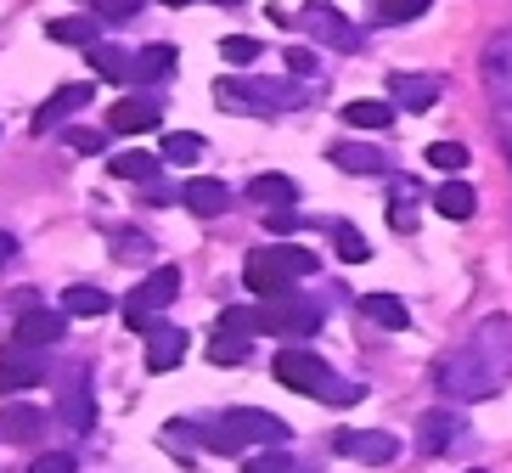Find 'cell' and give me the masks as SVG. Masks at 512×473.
<instances>
[{"instance_id": "6da1fadb", "label": "cell", "mask_w": 512, "mask_h": 473, "mask_svg": "<svg viewBox=\"0 0 512 473\" xmlns=\"http://www.w3.org/2000/svg\"><path fill=\"white\" fill-rule=\"evenodd\" d=\"M512 378V316H484L473 333L434 367V383L445 400H490Z\"/></svg>"}, {"instance_id": "7a4b0ae2", "label": "cell", "mask_w": 512, "mask_h": 473, "mask_svg": "<svg viewBox=\"0 0 512 473\" xmlns=\"http://www.w3.org/2000/svg\"><path fill=\"white\" fill-rule=\"evenodd\" d=\"M220 327H231V333H271V338H316L321 333V305H310V299H299V293H276L271 305H231L226 316H220Z\"/></svg>"}, {"instance_id": "3957f363", "label": "cell", "mask_w": 512, "mask_h": 473, "mask_svg": "<svg viewBox=\"0 0 512 473\" xmlns=\"http://www.w3.org/2000/svg\"><path fill=\"white\" fill-rule=\"evenodd\" d=\"M271 378L282 389H299V395H316V400H332V406H355L361 400V383H344L338 372L310 350H282L271 361Z\"/></svg>"}, {"instance_id": "277c9868", "label": "cell", "mask_w": 512, "mask_h": 473, "mask_svg": "<svg viewBox=\"0 0 512 473\" xmlns=\"http://www.w3.org/2000/svg\"><path fill=\"white\" fill-rule=\"evenodd\" d=\"M287 440H293V428L271 412H254V406H231L209 428V451H220V457H248L254 445H287Z\"/></svg>"}, {"instance_id": "5b68a950", "label": "cell", "mask_w": 512, "mask_h": 473, "mask_svg": "<svg viewBox=\"0 0 512 473\" xmlns=\"http://www.w3.org/2000/svg\"><path fill=\"white\" fill-rule=\"evenodd\" d=\"M316 254L310 248H287V243H271V248H254L248 254V271H242V282L254 293H265V299H276V293H293V282L299 276H316Z\"/></svg>"}, {"instance_id": "8992f818", "label": "cell", "mask_w": 512, "mask_h": 473, "mask_svg": "<svg viewBox=\"0 0 512 473\" xmlns=\"http://www.w3.org/2000/svg\"><path fill=\"white\" fill-rule=\"evenodd\" d=\"M214 102L226 113H276V107H304L299 85H282V79H220L214 85Z\"/></svg>"}, {"instance_id": "52a82bcc", "label": "cell", "mask_w": 512, "mask_h": 473, "mask_svg": "<svg viewBox=\"0 0 512 473\" xmlns=\"http://www.w3.org/2000/svg\"><path fill=\"white\" fill-rule=\"evenodd\" d=\"M175 293H181V271H152L147 282H136V288L124 293V327L130 333H152L158 310L175 305Z\"/></svg>"}, {"instance_id": "ba28073f", "label": "cell", "mask_w": 512, "mask_h": 473, "mask_svg": "<svg viewBox=\"0 0 512 473\" xmlns=\"http://www.w3.org/2000/svg\"><path fill=\"white\" fill-rule=\"evenodd\" d=\"M91 367H62L57 372V417L68 428H74V434H85V428H91Z\"/></svg>"}, {"instance_id": "9c48e42d", "label": "cell", "mask_w": 512, "mask_h": 473, "mask_svg": "<svg viewBox=\"0 0 512 473\" xmlns=\"http://www.w3.org/2000/svg\"><path fill=\"white\" fill-rule=\"evenodd\" d=\"M158 119H164V96H147V91L119 96V102L107 107V130H113V136H141V130H152Z\"/></svg>"}, {"instance_id": "30bf717a", "label": "cell", "mask_w": 512, "mask_h": 473, "mask_svg": "<svg viewBox=\"0 0 512 473\" xmlns=\"http://www.w3.org/2000/svg\"><path fill=\"white\" fill-rule=\"evenodd\" d=\"M338 451H344L349 462H366V468H389V462L400 457V440H394V434H372V428H344V434H338Z\"/></svg>"}, {"instance_id": "8fae6325", "label": "cell", "mask_w": 512, "mask_h": 473, "mask_svg": "<svg viewBox=\"0 0 512 473\" xmlns=\"http://www.w3.org/2000/svg\"><path fill=\"white\" fill-rule=\"evenodd\" d=\"M484 85H490L496 107H512V29H501L484 46Z\"/></svg>"}, {"instance_id": "7c38bea8", "label": "cell", "mask_w": 512, "mask_h": 473, "mask_svg": "<svg viewBox=\"0 0 512 473\" xmlns=\"http://www.w3.org/2000/svg\"><path fill=\"white\" fill-rule=\"evenodd\" d=\"M62 333H68V310H29V316H17L12 344L17 350H40V344H57Z\"/></svg>"}, {"instance_id": "4fadbf2b", "label": "cell", "mask_w": 512, "mask_h": 473, "mask_svg": "<svg viewBox=\"0 0 512 473\" xmlns=\"http://www.w3.org/2000/svg\"><path fill=\"white\" fill-rule=\"evenodd\" d=\"M304 29L316 34V40H327V46H338V51H361V29L344 23L332 6H310V12H304Z\"/></svg>"}, {"instance_id": "5bb4252c", "label": "cell", "mask_w": 512, "mask_h": 473, "mask_svg": "<svg viewBox=\"0 0 512 473\" xmlns=\"http://www.w3.org/2000/svg\"><path fill=\"white\" fill-rule=\"evenodd\" d=\"M192 338L181 333V327H169V321H152V333H147V372H169V367H181V355Z\"/></svg>"}, {"instance_id": "9a60e30c", "label": "cell", "mask_w": 512, "mask_h": 473, "mask_svg": "<svg viewBox=\"0 0 512 473\" xmlns=\"http://www.w3.org/2000/svg\"><path fill=\"white\" fill-rule=\"evenodd\" d=\"M79 107H91V91H85V85H62V91L51 96V102L34 107V130H40V136H51V130H57L62 119H74Z\"/></svg>"}, {"instance_id": "2e32d148", "label": "cell", "mask_w": 512, "mask_h": 473, "mask_svg": "<svg viewBox=\"0 0 512 473\" xmlns=\"http://www.w3.org/2000/svg\"><path fill=\"white\" fill-rule=\"evenodd\" d=\"M462 417L456 412H428L422 417V457H445L451 445H462Z\"/></svg>"}, {"instance_id": "e0dca14e", "label": "cell", "mask_w": 512, "mask_h": 473, "mask_svg": "<svg viewBox=\"0 0 512 473\" xmlns=\"http://www.w3.org/2000/svg\"><path fill=\"white\" fill-rule=\"evenodd\" d=\"M332 164L349 169V175H383V169H389V153L372 147V141H338V147H332Z\"/></svg>"}, {"instance_id": "ac0fdd59", "label": "cell", "mask_w": 512, "mask_h": 473, "mask_svg": "<svg viewBox=\"0 0 512 473\" xmlns=\"http://www.w3.org/2000/svg\"><path fill=\"white\" fill-rule=\"evenodd\" d=\"M389 91H394V107H406V113H428L439 102V85L428 74H394Z\"/></svg>"}, {"instance_id": "d6986e66", "label": "cell", "mask_w": 512, "mask_h": 473, "mask_svg": "<svg viewBox=\"0 0 512 473\" xmlns=\"http://www.w3.org/2000/svg\"><path fill=\"white\" fill-rule=\"evenodd\" d=\"M0 434L12 445H34L46 434V406H6L0 412Z\"/></svg>"}, {"instance_id": "ffe728a7", "label": "cell", "mask_w": 512, "mask_h": 473, "mask_svg": "<svg viewBox=\"0 0 512 473\" xmlns=\"http://www.w3.org/2000/svg\"><path fill=\"white\" fill-rule=\"evenodd\" d=\"M40 378H46V367H40V361H29L23 350L0 355V395H23V389H34Z\"/></svg>"}, {"instance_id": "44dd1931", "label": "cell", "mask_w": 512, "mask_h": 473, "mask_svg": "<svg viewBox=\"0 0 512 473\" xmlns=\"http://www.w3.org/2000/svg\"><path fill=\"white\" fill-rule=\"evenodd\" d=\"M186 209L203 214V220H214V214H226L231 209V186L226 181H186Z\"/></svg>"}, {"instance_id": "7402d4cb", "label": "cell", "mask_w": 512, "mask_h": 473, "mask_svg": "<svg viewBox=\"0 0 512 473\" xmlns=\"http://www.w3.org/2000/svg\"><path fill=\"white\" fill-rule=\"evenodd\" d=\"M113 175L136 186H158V169H164V153H113Z\"/></svg>"}, {"instance_id": "603a6c76", "label": "cell", "mask_w": 512, "mask_h": 473, "mask_svg": "<svg viewBox=\"0 0 512 473\" xmlns=\"http://www.w3.org/2000/svg\"><path fill=\"white\" fill-rule=\"evenodd\" d=\"M85 62H91L102 79H113V85H130V79H136V62L124 57L119 46H102V40H96V46H85Z\"/></svg>"}, {"instance_id": "cb8c5ba5", "label": "cell", "mask_w": 512, "mask_h": 473, "mask_svg": "<svg viewBox=\"0 0 512 473\" xmlns=\"http://www.w3.org/2000/svg\"><path fill=\"white\" fill-rule=\"evenodd\" d=\"M248 198L271 203V209H293L299 203V181L293 175H259V181H248Z\"/></svg>"}, {"instance_id": "d4e9b609", "label": "cell", "mask_w": 512, "mask_h": 473, "mask_svg": "<svg viewBox=\"0 0 512 473\" xmlns=\"http://www.w3.org/2000/svg\"><path fill=\"white\" fill-rule=\"evenodd\" d=\"M361 316H372L377 327L400 333V327L411 321V310H406V299H394V293H366V299H361Z\"/></svg>"}, {"instance_id": "484cf974", "label": "cell", "mask_w": 512, "mask_h": 473, "mask_svg": "<svg viewBox=\"0 0 512 473\" xmlns=\"http://www.w3.org/2000/svg\"><path fill=\"white\" fill-rule=\"evenodd\" d=\"M434 209L445 214V220H473L479 198H473V186H467V181H445V186L434 192Z\"/></svg>"}, {"instance_id": "4316f807", "label": "cell", "mask_w": 512, "mask_h": 473, "mask_svg": "<svg viewBox=\"0 0 512 473\" xmlns=\"http://www.w3.org/2000/svg\"><path fill=\"white\" fill-rule=\"evenodd\" d=\"M327 231H332V248H338V260H344V265L372 260V243H366L361 231L349 226V220H327Z\"/></svg>"}, {"instance_id": "83f0119b", "label": "cell", "mask_w": 512, "mask_h": 473, "mask_svg": "<svg viewBox=\"0 0 512 473\" xmlns=\"http://www.w3.org/2000/svg\"><path fill=\"white\" fill-rule=\"evenodd\" d=\"M62 310H68V316H107L113 299H107L102 288H91V282H74V288L62 293Z\"/></svg>"}, {"instance_id": "f1b7e54d", "label": "cell", "mask_w": 512, "mask_h": 473, "mask_svg": "<svg viewBox=\"0 0 512 473\" xmlns=\"http://www.w3.org/2000/svg\"><path fill=\"white\" fill-rule=\"evenodd\" d=\"M46 34L57 46H96V17H51Z\"/></svg>"}, {"instance_id": "f546056e", "label": "cell", "mask_w": 512, "mask_h": 473, "mask_svg": "<svg viewBox=\"0 0 512 473\" xmlns=\"http://www.w3.org/2000/svg\"><path fill=\"white\" fill-rule=\"evenodd\" d=\"M349 130H389L394 124V102H349L344 107Z\"/></svg>"}, {"instance_id": "4dcf8cb0", "label": "cell", "mask_w": 512, "mask_h": 473, "mask_svg": "<svg viewBox=\"0 0 512 473\" xmlns=\"http://www.w3.org/2000/svg\"><path fill=\"white\" fill-rule=\"evenodd\" d=\"M248 338L254 333H231V327H220L214 344H209V361L214 367H242V361H248Z\"/></svg>"}, {"instance_id": "1f68e13d", "label": "cell", "mask_w": 512, "mask_h": 473, "mask_svg": "<svg viewBox=\"0 0 512 473\" xmlns=\"http://www.w3.org/2000/svg\"><path fill=\"white\" fill-rule=\"evenodd\" d=\"M434 0H372V17L377 23H417Z\"/></svg>"}, {"instance_id": "d6a6232c", "label": "cell", "mask_w": 512, "mask_h": 473, "mask_svg": "<svg viewBox=\"0 0 512 473\" xmlns=\"http://www.w3.org/2000/svg\"><path fill=\"white\" fill-rule=\"evenodd\" d=\"M169 68H175V46H147L136 57V79H141V85H147V79H164Z\"/></svg>"}, {"instance_id": "836d02e7", "label": "cell", "mask_w": 512, "mask_h": 473, "mask_svg": "<svg viewBox=\"0 0 512 473\" xmlns=\"http://www.w3.org/2000/svg\"><path fill=\"white\" fill-rule=\"evenodd\" d=\"M203 158V136H164V164H186L192 169Z\"/></svg>"}, {"instance_id": "e575fe53", "label": "cell", "mask_w": 512, "mask_h": 473, "mask_svg": "<svg viewBox=\"0 0 512 473\" xmlns=\"http://www.w3.org/2000/svg\"><path fill=\"white\" fill-rule=\"evenodd\" d=\"M220 57L231 68H248V62H259V40L254 34H231V40H220Z\"/></svg>"}, {"instance_id": "d590c367", "label": "cell", "mask_w": 512, "mask_h": 473, "mask_svg": "<svg viewBox=\"0 0 512 473\" xmlns=\"http://www.w3.org/2000/svg\"><path fill=\"white\" fill-rule=\"evenodd\" d=\"M428 164L434 169H467V147L462 141H434V147H428Z\"/></svg>"}, {"instance_id": "8d00e7d4", "label": "cell", "mask_w": 512, "mask_h": 473, "mask_svg": "<svg viewBox=\"0 0 512 473\" xmlns=\"http://www.w3.org/2000/svg\"><path fill=\"white\" fill-rule=\"evenodd\" d=\"M242 473H293L287 451H259V457H242Z\"/></svg>"}, {"instance_id": "74e56055", "label": "cell", "mask_w": 512, "mask_h": 473, "mask_svg": "<svg viewBox=\"0 0 512 473\" xmlns=\"http://www.w3.org/2000/svg\"><path fill=\"white\" fill-rule=\"evenodd\" d=\"M389 220H394V231H417V203H411V192H400L389 203Z\"/></svg>"}, {"instance_id": "f35d334b", "label": "cell", "mask_w": 512, "mask_h": 473, "mask_svg": "<svg viewBox=\"0 0 512 473\" xmlns=\"http://www.w3.org/2000/svg\"><path fill=\"white\" fill-rule=\"evenodd\" d=\"M96 12L113 17V23H124V17H136V12H141V0H96Z\"/></svg>"}, {"instance_id": "ab89813d", "label": "cell", "mask_w": 512, "mask_h": 473, "mask_svg": "<svg viewBox=\"0 0 512 473\" xmlns=\"http://www.w3.org/2000/svg\"><path fill=\"white\" fill-rule=\"evenodd\" d=\"M265 226H271L276 237H287V231H299L304 220H299V214H293V209H271V214H265Z\"/></svg>"}, {"instance_id": "60d3db41", "label": "cell", "mask_w": 512, "mask_h": 473, "mask_svg": "<svg viewBox=\"0 0 512 473\" xmlns=\"http://www.w3.org/2000/svg\"><path fill=\"white\" fill-rule=\"evenodd\" d=\"M287 68H293V74H316V51L310 46H287Z\"/></svg>"}, {"instance_id": "b9f144b4", "label": "cell", "mask_w": 512, "mask_h": 473, "mask_svg": "<svg viewBox=\"0 0 512 473\" xmlns=\"http://www.w3.org/2000/svg\"><path fill=\"white\" fill-rule=\"evenodd\" d=\"M34 473H74V457L68 451H46V457L34 462Z\"/></svg>"}, {"instance_id": "7bdbcfd3", "label": "cell", "mask_w": 512, "mask_h": 473, "mask_svg": "<svg viewBox=\"0 0 512 473\" xmlns=\"http://www.w3.org/2000/svg\"><path fill=\"white\" fill-rule=\"evenodd\" d=\"M102 141L107 136H96V130H68V147L74 153H102Z\"/></svg>"}, {"instance_id": "ee69618b", "label": "cell", "mask_w": 512, "mask_h": 473, "mask_svg": "<svg viewBox=\"0 0 512 473\" xmlns=\"http://www.w3.org/2000/svg\"><path fill=\"white\" fill-rule=\"evenodd\" d=\"M113 248L119 254H152V243H141V237H113Z\"/></svg>"}, {"instance_id": "f6af8a7d", "label": "cell", "mask_w": 512, "mask_h": 473, "mask_svg": "<svg viewBox=\"0 0 512 473\" xmlns=\"http://www.w3.org/2000/svg\"><path fill=\"white\" fill-rule=\"evenodd\" d=\"M501 153H507V164H512V107H501Z\"/></svg>"}, {"instance_id": "bcb514c9", "label": "cell", "mask_w": 512, "mask_h": 473, "mask_svg": "<svg viewBox=\"0 0 512 473\" xmlns=\"http://www.w3.org/2000/svg\"><path fill=\"white\" fill-rule=\"evenodd\" d=\"M12 254H17V243H12V231H0V265L12 260Z\"/></svg>"}, {"instance_id": "7dc6e473", "label": "cell", "mask_w": 512, "mask_h": 473, "mask_svg": "<svg viewBox=\"0 0 512 473\" xmlns=\"http://www.w3.org/2000/svg\"><path fill=\"white\" fill-rule=\"evenodd\" d=\"M164 6H192V0H164Z\"/></svg>"}, {"instance_id": "c3c4849f", "label": "cell", "mask_w": 512, "mask_h": 473, "mask_svg": "<svg viewBox=\"0 0 512 473\" xmlns=\"http://www.w3.org/2000/svg\"><path fill=\"white\" fill-rule=\"evenodd\" d=\"M214 6H237V0H214Z\"/></svg>"}, {"instance_id": "681fc988", "label": "cell", "mask_w": 512, "mask_h": 473, "mask_svg": "<svg viewBox=\"0 0 512 473\" xmlns=\"http://www.w3.org/2000/svg\"><path fill=\"white\" fill-rule=\"evenodd\" d=\"M467 473H484V468H467Z\"/></svg>"}]
</instances>
